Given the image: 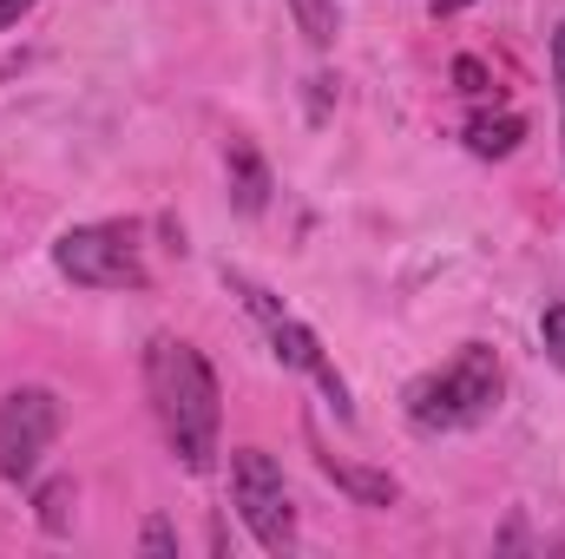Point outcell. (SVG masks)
I'll return each instance as SVG.
<instances>
[{
    "label": "cell",
    "instance_id": "6da1fadb",
    "mask_svg": "<svg viewBox=\"0 0 565 559\" xmlns=\"http://www.w3.org/2000/svg\"><path fill=\"white\" fill-rule=\"evenodd\" d=\"M145 389H151V402H158V421H164L171 454H178L191 474H204V467L217 461V421H224L211 362H204L191 342L158 336V342L145 349Z\"/></svg>",
    "mask_w": 565,
    "mask_h": 559
},
{
    "label": "cell",
    "instance_id": "7a4b0ae2",
    "mask_svg": "<svg viewBox=\"0 0 565 559\" xmlns=\"http://www.w3.org/2000/svg\"><path fill=\"white\" fill-rule=\"evenodd\" d=\"M493 402H500V356L487 342H467V349H454V362L427 369L408 389V421L422 434H460L493 415Z\"/></svg>",
    "mask_w": 565,
    "mask_h": 559
},
{
    "label": "cell",
    "instance_id": "3957f363",
    "mask_svg": "<svg viewBox=\"0 0 565 559\" xmlns=\"http://www.w3.org/2000/svg\"><path fill=\"white\" fill-rule=\"evenodd\" d=\"M60 277H73L79 289H145V257L139 238L126 224H73L53 244Z\"/></svg>",
    "mask_w": 565,
    "mask_h": 559
},
{
    "label": "cell",
    "instance_id": "277c9868",
    "mask_svg": "<svg viewBox=\"0 0 565 559\" xmlns=\"http://www.w3.org/2000/svg\"><path fill=\"white\" fill-rule=\"evenodd\" d=\"M231 500H237V514H244V527L257 534L264 553H289V547H296V507H289L277 454L237 447V454H231Z\"/></svg>",
    "mask_w": 565,
    "mask_h": 559
},
{
    "label": "cell",
    "instance_id": "5b68a950",
    "mask_svg": "<svg viewBox=\"0 0 565 559\" xmlns=\"http://www.w3.org/2000/svg\"><path fill=\"white\" fill-rule=\"evenodd\" d=\"M224 283H231V289H237V296L250 303V316L264 323V336H270V356H277L282 369H296V376H316V382L329 389V402H335V415H342V421H355V409H349V389H342V376L329 369V356H322V342H316V336H309V329H302V323H296L289 309H282V303L270 296V289H264V283L237 277V271H224Z\"/></svg>",
    "mask_w": 565,
    "mask_h": 559
},
{
    "label": "cell",
    "instance_id": "8992f818",
    "mask_svg": "<svg viewBox=\"0 0 565 559\" xmlns=\"http://www.w3.org/2000/svg\"><path fill=\"white\" fill-rule=\"evenodd\" d=\"M60 434V395L53 389H13L0 395V481H33L40 454Z\"/></svg>",
    "mask_w": 565,
    "mask_h": 559
},
{
    "label": "cell",
    "instance_id": "52a82bcc",
    "mask_svg": "<svg viewBox=\"0 0 565 559\" xmlns=\"http://www.w3.org/2000/svg\"><path fill=\"white\" fill-rule=\"evenodd\" d=\"M316 467L355 500V507H395L402 500V487H395V474H382V467H362V461H342V454H329L322 441H316Z\"/></svg>",
    "mask_w": 565,
    "mask_h": 559
},
{
    "label": "cell",
    "instance_id": "ba28073f",
    "mask_svg": "<svg viewBox=\"0 0 565 559\" xmlns=\"http://www.w3.org/2000/svg\"><path fill=\"white\" fill-rule=\"evenodd\" d=\"M224 178H231V204H237L244 218H257V211L270 204V165H264V151L244 139V133L224 145Z\"/></svg>",
    "mask_w": 565,
    "mask_h": 559
},
{
    "label": "cell",
    "instance_id": "9c48e42d",
    "mask_svg": "<svg viewBox=\"0 0 565 559\" xmlns=\"http://www.w3.org/2000/svg\"><path fill=\"white\" fill-rule=\"evenodd\" d=\"M526 139V119L520 113H500V119H473L467 126V151L473 158H507V151H520Z\"/></svg>",
    "mask_w": 565,
    "mask_h": 559
},
{
    "label": "cell",
    "instance_id": "30bf717a",
    "mask_svg": "<svg viewBox=\"0 0 565 559\" xmlns=\"http://www.w3.org/2000/svg\"><path fill=\"white\" fill-rule=\"evenodd\" d=\"M289 13H296V27H302L309 46H329L335 40V0H289Z\"/></svg>",
    "mask_w": 565,
    "mask_h": 559
},
{
    "label": "cell",
    "instance_id": "8fae6325",
    "mask_svg": "<svg viewBox=\"0 0 565 559\" xmlns=\"http://www.w3.org/2000/svg\"><path fill=\"white\" fill-rule=\"evenodd\" d=\"M33 507H40V527H46V534H66V527H73V481H46Z\"/></svg>",
    "mask_w": 565,
    "mask_h": 559
},
{
    "label": "cell",
    "instance_id": "7c38bea8",
    "mask_svg": "<svg viewBox=\"0 0 565 559\" xmlns=\"http://www.w3.org/2000/svg\"><path fill=\"white\" fill-rule=\"evenodd\" d=\"M540 336H546V356L565 362V303H553V309L540 316Z\"/></svg>",
    "mask_w": 565,
    "mask_h": 559
},
{
    "label": "cell",
    "instance_id": "4fadbf2b",
    "mask_svg": "<svg viewBox=\"0 0 565 559\" xmlns=\"http://www.w3.org/2000/svg\"><path fill=\"white\" fill-rule=\"evenodd\" d=\"M454 80H460V93H473V99L487 93V66H480L473 53H460V60H454Z\"/></svg>",
    "mask_w": 565,
    "mask_h": 559
},
{
    "label": "cell",
    "instance_id": "5bb4252c",
    "mask_svg": "<svg viewBox=\"0 0 565 559\" xmlns=\"http://www.w3.org/2000/svg\"><path fill=\"white\" fill-rule=\"evenodd\" d=\"M145 553H178V534L164 520H145Z\"/></svg>",
    "mask_w": 565,
    "mask_h": 559
},
{
    "label": "cell",
    "instance_id": "9a60e30c",
    "mask_svg": "<svg viewBox=\"0 0 565 559\" xmlns=\"http://www.w3.org/2000/svg\"><path fill=\"white\" fill-rule=\"evenodd\" d=\"M553 80H559V106H565V20L553 27Z\"/></svg>",
    "mask_w": 565,
    "mask_h": 559
},
{
    "label": "cell",
    "instance_id": "2e32d148",
    "mask_svg": "<svg viewBox=\"0 0 565 559\" xmlns=\"http://www.w3.org/2000/svg\"><path fill=\"white\" fill-rule=\"evenodd\" d=\"M33 7H40V0H0V33H7L20 13H33Z\"/></svg>",
    "mask_w": 565,
    "mask_h": 559
},
{
    "label": "cell",
    "instance_id": "e0dca14e",
    "mask_svg": "<svg viewBox=\"0 0 565 559\" xmlns=\"http://www.w3.org/2000/svg\"><path fill=\"white\" fill-rule=\"evenodd\" d=\"M427 7H434V13H454V7H467V0H427Z\"/></svg>",
    "mask_w": 565,
    "mask_h": 559
}]
</instances>
